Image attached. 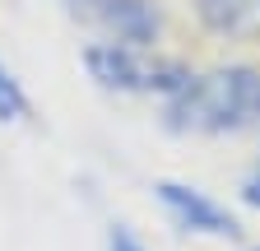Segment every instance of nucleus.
<instances>
[{"mask_svg":"<svg viewBox=\"0 0 260 251\" xmlns=\"http://www.w3.org/2000/svg\"><path fill=\"white\" fill-rule=\"evenodd\" d=\"M158 200L168 205V214L186 233H205V237H237V218L218 209L209 196H200L195 186H181V181H158Z\"/></svg>","mask_w":260,"mask_h":251,"instance_id":"nucleus-4","label":"nucleus"},{"mask_svg":"<svg viewBox=\"0 0 260 251\" xmlns=\"http://www.w3.org/2000/svg\"><path fill=\"white\" fill-rule=\"evenodd\" d=\"M84 66L103 88H121V93H168L172 98L190 79L186 66H177V60H149L144 47H130V42H93L84 51Z\"/></svg>","mask_w":260,"mask_h":251,"instance_id":"nucleus-2","label":"nucleus"},{"mask_svg":"<svg viewBox=\"0 0 260 251\" xmlns=\"http://www.w3.org/2000/svg\"><path fill=\"white\" fill-rule=\"evenodd\" d=\"M107 251H144V246L135 242V233H130L125 224H112L107 228Z\"/></svg>","mask_w":260,"mask_h":251,"instance_id":"nucleus-7","label":"nucleus"},{"mask_svg":"<svg viewBox=\"0 0 260 251\" xmlns=\"http://www.w3.org/2000/svg\"><path fill=\"white\" fill-rule=\"evenodd\" d=\"M255 251H260V246H255Z\"/></svg>","mask_w":260,"mask_h":251,"instance_id":"nucleus-9","label":"nucleus"},{"mask_svg":"<svg viewBox=\"0 0 260 251\" xmlns=\"http://www.w3.org/2000/svg\"><path fill=\"white\" fill-rule=\"evenodd\" d=\"M28 112V98H23V88L14 84V75L0 66V121H19Z\"/></svg>","mask_w":260,"mask_h":251,"instance_id":"nucleus-6","label":"nucleus"},{"mask_svg":"<svg viewBox=\"0 0 260 251\" xmlns=\"http://www.w3.org/2000/svg\"><path fill=\"white\" fill-rule=\"evenodd\" d=\"M242 196H246L251 205H260V163H255V172H251V177L242 181Z\"/></svg>","mask_w":260,"mask_h":251,"instance_id":"nucleus-8","label":"nucleus"},{"mask_svg":"<svg viewBox=\"0 0 260 251\" xmlns=\"http://www.w3.org/2000/svg\"><path fill=\"white\" fill-rule=\"evenodd\" d=\"M168 125L190 135L251 131V125H260V75L246 66L190 75L168 98Z\"/></svg>","mask_w":260,"mask_h":251,"instance_id":"nucleus-1","label":"nucleus"},{"mask_svg":"<svg viewBox=\"0 0 260 251\" xmlns=\"http://www.w3.org/2000/svg\"><path fill=\"white\" fill-rule=\"evenodd\" d=\"M214 33L228 38H255L260 33V0H195Z\"/></svg>","mask_w":260,"mask_h":251,"instance_id":"nucleus-5","label":"nucleus"},{"mask_svg":"<svg viewBox=\"0 0 260 251\" xmlns=\"http://www.w3.org/2000/svg\"><path fill=\"white\" fill-rule=\"evenodd\" d=\"M65 10L93 23L98 33H107L112 42L149 47L158 38V10L149 0H65Z\"/></svg>","mask_w":260,"mask_h":251,"instance_id":"nucleus-3","label":"nucleus"}]
</instances>
